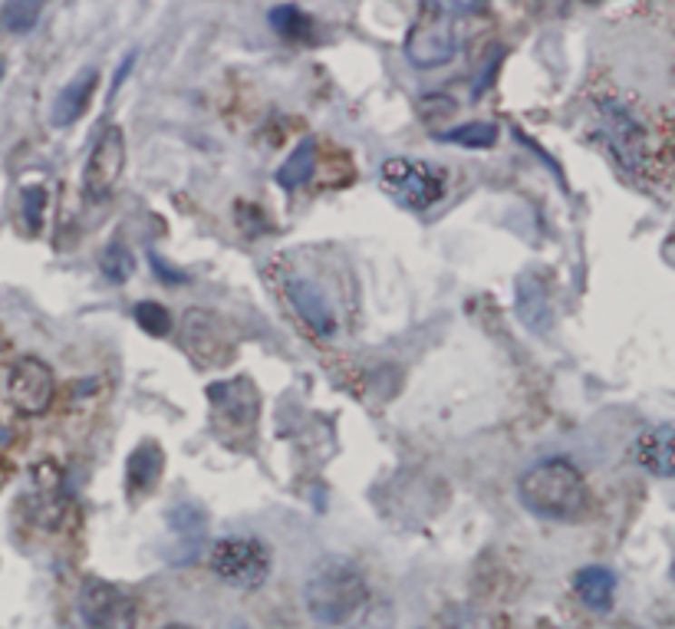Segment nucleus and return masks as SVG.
Here are the masks:
<instances>
[{
	"label": "nucleus",
	"instance_id": "obj_26",
	"mask_svg": "<svg viewBox=\"0 0 675 629\" xmlns=\"http://www.w3.org/2000/svg\"><path fill=\"white\" fill-rule=\"evenodd\" d=\"M40 14H44L40 4H4V7H0L4 27L14 30V34H27V30H34Z\"/></svg>",
	"mask_w": 675,
	"mask_h": 629
},
{
	"label": "nucleus",
	"instance_id": "obj_30",
	"mask_svg": "<svg viewBox=\"0 0 675 629\" xmlns=\"http://www.w3.org/2000/svg\"><path fill=\"white\" fill-rule=\"evenodd\" d=\"M0 442H7V428L0 426Z\"/></svg>",
	"mask_w": 675,
	"mask_h": 629
},
{
	"label": "nucleus",
	"instance_id": "obj_31",
	"mask_svg": "<svg viewBox=\"0 0 675 629\" xmlns=\"http://www.w3.org/2000/svg\"><path fill=\"white\" fill-rule=\"evenodd\" d=\"M0 353H4V337H0Z\"/></svg>",
	"mask_w": 675,
	"mask_h": 629
},
{
	"label": "nucleus",
	"instance_id": "obj_10",
	"mask_svg": "<svg viewBox=\"0 0 675 629\" xmlns=\"http://www.w3.org/2000/svg\"><path fill=\"white\" fill-rule=\"evenodd\" d=\"M125 172V135L119 125H106L96 139L83 169V192L89 201H103L116 192L119 178Z\"/></svg>",
	"mask_w": 675,
	"mask_h": 629
},
{
	"label": "nucleus",
	"instance_id": "obj_27",
	"mask_svg": "<svg viewBox=\"0 0 675 629\" xmlns=\"http://www.w3.org/2000/svg\"><path fill=\"white\" fill-rule=\"evenodd\" d=\"M46 211V188L44 185H27L24 188V214H27L30 231H40Z\"/></svg>",
	"mask_w": 675,
	"mask_h": 629
},
{
	"label": "nucleus",
	"instance_id": "obj_3",
	"mask_svg": "<svg viewBox=\"0 0 675 629\" xmlns=\"http://www.w3.org/2000/svg\"><path fill=\"white\" fill-rule=\"evenodd\" d=\"M596 115H600V135L613 149L616 159L636 175H652L659 149L652 139V125L642 119L640 109L622 96H600Z\"/></svg>",
	"mask_w": 675,
	"mask_h": 629
},
{
	"label": "nucleus",
	"instance_id": "obj_5",
	"mask_svg": "<svg viewBox=\"0 0 675 629\" xmlns=\"http://www.w3.org/2000/svg\"><path fill=\"white\" fill-rule=\"evenodd\" d=\"M458 54V34L448 4H426L406 36V56L418 70H435L452 63Z\"/></svg>",
	"mask_w": 675,
	"mask_h": 629
},
{
	"label": "nucleus",
	"instance_id": "obj_16",
	"mask_svg": "<svg viewBox=\"0 0 675 629\" xmlns=\"http://www.w3.org/2000/svg\"><path fill=\"white\" fill-rule=\"evenodd\" d=\"M96 86H99V70L96 66H86V70H80L60 89V96H56V103H54L56 129H66V125L80 123L83 113H86L89 103H93V96H96Z\"/></svg>",
	"mask_w": 675,
	"mask_h": 629
},
{
	"label": "nucleus",
	"instance_id": "obj_25",
	"mask_svg": "<svg viewBox=\"0 0 675 629\" xmlns=\"http://www.w3.org/2000/svg\"><path fill=\"white\" fill-rule=\"evenodd\" d=\"M135 323H139L149 337H169L171 333V313L155 300H142L135 307Z\"/></svg>",
	"mask_w": 675,
	"mask_h": 629
},
{
	"label": "nucleus",
	"instance_id": "obj_29",
	"mask_svg": "<svg viewBox=\"0 0 675 629\" xmlns=\"http://www.w3.org/2000/svg\"><path fill=\"white\" fill-rule=\"evenodd\" d=\"M165 629H191V626H185V623H171V626H165Z\"/></svg>",
	"mask_w": 675,
	"mask_h": 629
},
{
	"label": "nucleus",
	"instance_id": "obj_12",
	"mask_svg": "<svg viewBox=\"0 0 675 629\" xmlns=\"http://www.w3.org/2000/svg\"><path fill=\"white\" fill-rule=\"evenodd\" d=\"M514 310L517 319L524 323V329H531L533 337H547L553 333V300H551V290L543 284V277L537 274H521L514 284Z\"/></svg>",
	"mask_w": 675,
	"mask_h": 629
},
{
	"label": "nucleus",
	"instance_id": "obj_14",
	"mask_svg": "<svg viewBox=\"0 0 675 629\" xmlns=\"http://www.w3.org/2000/svg\"><path fill=\"white\" fill-rule=\"evenodd\" d=\"M165 471V452L155 438H145L132 448L129 461H125V495L132 505H139L142 497H149L161 481Z\"/></svg>",
	"mask_w": 675,
	"mask_h": 629
},
{
	"label": "nucleus",
	"instance_id": "obj_28",
	"mask_svg": "<svg viewBox=\"0 0 675 629\" xmlns=\"http://www.w3.org/2000/svg\"><path fill=\"white\" fill-rule=\"evenodd\" d=\"M149 260H152V267H155V274H159L161 280H169L171 287H175V284H185V280H188V277L181 274V270H175V267H169V264H165V260L159 258V254H149Z\"/></svg>",
	"mask_w": 675,
	"mask_h": 629
},
{
	"label": "nucleus",
	"instance_id": "obj_17",
	"mask_svg": "<svg viewBox=\"0 0 675 629\" xmlns=\"http://www.w3.org/2000/svg\"><path fill=\"white\" fill-rule=\"evenodd\" d=\"M672 442H675V428L669 422H659V426L646 428L636 442V458L640 465L656 475V478H672Z\"/></svg>",
	"mask_w": 675,
	"mask_h": 629
},
{
	"label": "nucleus",
	"instance_id": "obj_18",
	"mask_svg": "<svg viewBox=\"0 0 675 629\" xmlns=\"http://www.w3.org/2000/svg\"><path fill=\"white\" fill-rule=\"evenodd\" d=\"M573 590L577 596L583 600V606L596 613H606L613 606V596H616V576L610 574L606 567H583L573 580Z\"/></svg>",
	"mask_w": 675,
	"mask_h": 629
},
{
	"label": "nucleus",
	"instance_id": "obj_2",
	"mask_svg": "<svg viewBox=\"0 0 675 629\" xmlns=\"http://www.w3.org/2000/svg\"><path fill=\"white\" fill-rule=\"evenodd\" d=\"M517 495L527 511L547 521H573L587 511L590 487L583 471L570 458H547L527 468L517 481Z\"/></svg>",
	"mask_w": 675,
	"mask_h": 629
},
{
	"label": "nucleus",
	"instance_id": "obj_1",
	"mask_svg": "<svg viewBox=\"0 0 675 629\" xmlns=\"http://www.w3.org/2000/svg\"><path fill=\"white\" fill-rule=\"evenodd\" d=\"M369 600V584L363 570L349 557L327 554L313 564L303 584V603L317 623L323 626H347Z\"/></svg>",
	"mask_w": 675,
	"mask_h": 629
},
{
	"label": "nucleus",
	"instance_id": "obj_23",
	"mask_svg": "<svg viewBox=\"0 0 675 629\" xmlns=\"http://www.w3.org/2000/svg\"><path fill=\"white\" fill-rule=\"evenodd\" d=\"M99 270L106 277L109 284H125L135 270V260H132V251L125 248L122 241H109L103 254H99Z\"/></svg>",
	"mask_w": 675,
	"mask_h": 629
},
{
	"label": "nucleus",
	"instance_id": "obj_9",
	"mask_svg": "<svg viewBox=\"0 0 675 629\" xmlns=\"http://www.w3.org/2000/svg\"><path fill=\"white\" fill-rule=\"evenodd\" d=\"M80 613L89 629H135L139 610L129 594H122L116 584L89 576L80 590Z\"/></svg>",
	"mask_w": 675,
	"mask_h": 629
},
{
	"label": "nucleus",
	"instance_id": "obj_8",
	"mask_svg": "<svg viewBox=\"0 0 675 629\" xmlns=\"http://www.w3.org/2000/svg\"><path fill=\"white\" fill-rule=\"evenodd\" d=\"M181 343L198 366H224L238 353L234 329L211 310H188L181 319Z\"/></svg>",
	"mask_w": 675,
	"mask_h": 629
},
{
	"label": "nucleus",
	"instance_id": "obj_22",
	"mask_svg": "<svg viewBox=\"0 0 675 629\" xmlns=\"http://www.w3.org/2000/svg\"><path fill=\"white\" fill-rule=\"evenodd\" d=\"M438 143H455L465 149H491L498 143V125L494 123H465L448 133H438Z\"/></svg>",
	"mask_w": 675,
	"mask_h": 629
},
{
	"label": "nucleus",
	"instance_id": "obj_24",
	"mask_svg": "<svg viewBox=\"0 0 675 629\" xmlns=\"http://www.w3.org/2000/svg\"><path fill=\"white\" fill-rule=\"evenodd\" d=\"M349 623H353V629H392L396 613H392L389 600H376V596H369L363 610L356 613Z\"/></svg>",
	"mask_w": 675,
	"mask_h": 629
},
{
	"label": "nucleus",
	"instance_id": "obj_19",
	"mask_svg": "<svg viewBox=\"0 0 675 629\" xmlns=\"http://www.w3.org/2000/svg\"><path fill=\"white\" fill-rule=\"evenodd\" d=\"M169 527H171V534L178 537V547H185V560H191L195 557V547H198V541L205 537V511L198 505H191V501H185V505H178V507H171L169 511Z\"/></svg>",
	"mask_w": 675,
	"mask_h": 629
},
{
	"label": "nucleus",
	"instance_id": "obj_21",
	"mask_svg": "<svg viewBox=\"0 0 675 629\" xmlns=\"http://www.w3.org/2000/svg\"><path fill=\"white\" fill-rule=\"evenodd\" d=\"M270 27L284 36V40L303 44V40H310V34H313V17L310 14H303L300 7H294V4H280V7L270 10Z\"/></svg>",
	"mask_w": 675,
	"mask_h": 629
},
{
	"label": "nucleus",
	"instance_id": "obj_15",
	"mask_svg": "<svg viewBox=\"0 0 675 629\" xmlns=\"http://www.w3.org/2000/svg\"><path fill=\"white\" fill-rule=\"evenodd\" d=\"M60 471L56 465L44 461L36 465L34 475H30V515L36 524H46V527H56V521L63 517V497H60Z\"/></svg>",
	"mask_w": 675,
	"mask_h": 629
},
{
	"label": "nucleus",
	"instance_id": "obj_6",
	"mask_svg": "<svg viewBox=\"0 0 675 629\" xmlns=\"http://www.w3.org/2000/svg\"><path fill=\"white\" fill-rule=\"evenodd\" d=\"M382 188L386 195L396 198L402 208L426 211L445 195V178L435 165L418 159H389L382 165Z\"/></svg>",
	"mask_w": 675,
	"mask_h": 629
},
{
	"label": "nucleus",
	"instance_id": "obj_7",
	"mask_svg": "<svg viewBox=\"0 0 675 629\" xmlns=\"http://www.w3.org/2000/svg\"><path fill=\"white\" fill-rule=\"evenodd\" d=\"M211 570L224 584L240 590H258L270 574V554L254 537H228L211 550Z\"/></svg>",
	"mask_w": 675,
	"mask_h": 629
},
{
	"label": "nucleus",
	"instance_id": "obj_4",
	"mask_svg": "<svg viewBox=\"0 0 675 629\" xmlns=\"http://www.w3.org/2000/svg\"><path fill=\"white\" fill-rule=\"evenodd\" d=\"M208 406H211V428L224 445H244L258 432L260 392L248 376L208 386Z\"/></svg>",
	"mask_w": 675,
	"mask_h": 629
},
{
	"label": "nucleus",
	"instance_id": "obj_13",
	"mask_svg": "<svg viewBox=\"0 0 675 629\" xmlns=\"http://www.w3.org/2000/svg\"><path fill=\"white\" fill-rule=\"evenodd\" d=\"M287 300L294 303V310L300 313V319L320 339L337 337V313L329 307L327 293L313 284V280H307V277H290V280H287Z\"/></svg>",
	"mask_w": 675,
	"mask_h": 629
},
{
	"label": "nucleus",
	"instance_id": "obj_11",
	"mask_svg": "<svg viewBox=\"0 0 675 629\" xmlns=\"http://www.w3.org/2000/svg\"><path fill=\"white\" fill-rule=\"evenodd\" d=\"M7 396L17 412L24 416H44L46 408L54 406L56 396V376L54 369L36 359V356H24L10 366L7 376Z\"/></svg>",
	"mask_w": 675,
	"mask_h": 629
},
{
	"label": "nucleus",
	"instance_id": "obj_20",
	"mask_svg": "<svg viewBox=\"0 0 675 629\" xmlns=\"http://www.w3.org/2000/svg\"><path fill=\"white\" fill-rule=\"evenodd\" d=\"M313 172H317V143H313V139H303V143L290 152V159L277 169L274 182L284 188V192H297V188H303L310 182Z\"/></svg>",
	"mask_w": 675,
	"mask_h": 629
}]
</instances>
